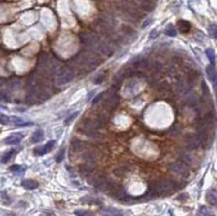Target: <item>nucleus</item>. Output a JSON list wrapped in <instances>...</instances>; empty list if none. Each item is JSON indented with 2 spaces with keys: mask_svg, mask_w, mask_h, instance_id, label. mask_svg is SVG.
Masks as SVG:
<instances>
[{
  "mask_svg": "<svg viewBox=\"0 0 217 216\" xmlns=\"http://www.w3.org/2000/svg\"><path fill=\"white\" fill-rule=\"evenodd\" d=\"M209 33H210V35H211V37L217 39V26L216 25H214V24L213 25H210Z\"/></svg>",
  "mask_w": 217,
  "mask_h": 216,
  "instance_id": "31",
  "label": "nucleus"
},
{
  "mask_svg": "<svg viewBox=\"0 0 217 216\" xmlns=\"http://www.w3.org/2000/svg\"><path fill=\"white\" fill-rule=\"evenodd\" d=\"M79 39L83 45L86 46L87 49H93V48H95L97 41L99 40V37L95 36L93 34H89V33H82L79 35Z\"/></svg>",
  "mask_w": 217,
  "mask_h": 216,
  "instance_id": "4",
  "label": "nucleus"
},
{
  "mask_svg": "<svg viewBox=\"0 0 217 216\" xmlns=\"http://www.w3.org/2000/svg\"><path fill=\"white\" fill-rule=\"evenodd\" d=\"M38 186H39L38 182H36L34 179H25L22 182V187L27 189V190H34V189L38 188Z\"/></svg>",
  "mask_w": 217,
  "mask_h": 216,
  "instance_id": "12",
  "label": "nucleus"
},
{
  "mask_svg": "<svg viewBox=\"0 0 217 216\" xmlns=\"http://www.w3.org/2000/svg\"><path fill=\"white\" fill-rule=\"evenodd\" d=\"M106 178L102 175H99V174H96V175H91L88 177V182L93 186L97 187L98 189H100V187L102 186V184L104 182Z\"/></svg>",
  "mask_w": 217,
  "mask_h": 216,
  "instance_id": "8",
  "label": "nucleus"
},
{
  "mask_svg": "<svg viewBox=\"0 0 217 216\" xmlns=\"http://www.w3.org/2000/svg\"><path fill=\"white\" fill-rule=\"evenodd\" d=\"M206 200L211 205L217 206V193L214 190H209L206 192Z\"/></svg>",
  "mask_w": 217,
  "mask_h": 216,
  "instance_id": "15",
  "label": "nucleus"
},
{
  "mask_svg": "<svg viewBox=\"0 0 217 216\" xmlns=\"http://www.w3.org/2000/svg\"><path fill=\"white\" fill-rule=\"evenodd\" d=\"M10 169L12 172H14V173H16V174H21V173H23V172H24V168H22L21 166H19V165H13Z\"/></svg>",
  "mask_w": 217,
  "mask_h": 216,
  "instance_id": "34",
  "label": "nucleus"
},
{
  "mask_svg": "<svg viewBox=\"0 0 217 216\" xmlns=\"http://www.w3.org/2000/svg\"><path fill=\"white\" fill-rule=\"evenodd\" d=\"M54 145H56V141H54V140H50V141H48L46 145L36 148V149L34 150V154L35 155H39V156L45 155V154L49 153V152L53 149Z\"/></svg>",
  "mask_w": 217,
  "mask_h": 216,
  "instance_id": "7",
  "label": "nucleus"
},
{
  "mask_svg": "<svg viewBox=\"0 0 217 216\" xmlns=\"http://www.w3.org/2000/svg\"><path fill=\"white\" fill-rule=\"evenodd\" d=\"M63 158H64V149H61L60 153H58V155H57V162H61Z\"/></svg>",
  "mask_w": 217,
  "mask_h": 216,
  "instance_id": "37",
  "label": "nucleus"
},
{
  "mask_svg": "<svg viewBox=\"0 0 217 216\" xmlns=\"http://www.w3.org/2000/svg\"><path fill=\"white\" fill-rule=\"evenodd\" d=\"M10 122H11V118L9 117V116H7V115H4V114L0 113V124L7 125V124H9Z\"/></svg>",
  "mask_w": 217,
  "mask_h": 216,
  "instance_id": "32",
  "label": "nucleus"
},
{
  "mask_svg": "<svg viewBox=\"0 0 217 216\" xmlns=\"http://www.w3.org/2000/svg\"><path fill=\"white\" fill-rule=\"evenodd\" d=\"M71 148L73 150H75V151H80V150H84L85 144L82 141H79V140H73V141H72Z\"/></svg>",
  "mask_w": 217,
  "mask_h": 216,
  "instance_id": "25",
  "label": "nucleus"
},
{
  "mask_svg": "<svg viewBox=\"0 0 217 216\" xmlns=\"http://www.w3.org/2000/svg\"><path fill=\"white\" fill-rule=\"evenodd\" d=\"M11 121H12V122L14 123V125H16V126H30V125H33L32 122H25L24 120L19 118V117H12Z\"/></svg>",
  "mask_w": 217,
  "mask_h": 216,
  "instance_id": "23",
  "label": "nucleus"
},
{
  "mask_svg": "<svg viewBox=\"0 0 217 216\" xmlns=\"http://www.w3.org/2000/svg\"><path fill=\"white\" fill-rule=\"evenodd\" d=\"M180 161L181 162H183L185 164H187V165H190L192 163V156L190 155L188 152H181L180 153Z\"/></svg>",
  "mask_w": 217,
  "mask_h": 216,
  "instance_id": "21",
  "label": "nucleus"
},
{
  "mask_svg": "<svg viewBox=\"0 0 217 216\" xmlns=\"http://www.w3.org/2000/svg\"><path fill=\"white\" fill-rule=\"evenodd\" d=\"M23 139V135L22 134H12L9 137L6 138L4 142L7 145H17L21 142V140Z\"/></svg>",
  "mask_w": 217,
  "mask_h": 216,
  "instance_id": "11",
  "label": "nucleus"
},
{
  "mask_svg": "<svg viewBox=\"0 0 217 216\" xmlns=\"http://www.w3.org/2000/svg\"><path fill=\"white\" fill-rule=\"evenodd\" d=\"M43 131H36L30 137V141L32 142H39L40 140H43Z\"/></svg>",
  "mask_w": 217,
  "mask_h": 216,
  "instance_id": "22",
  "label": "nucleus"
},
{
  "mask_svg": "<svg viewBox=\"0 0 217 216\" xmlns=\"http://www.w3.org/2000/svg\"><path fill=\"white\" fill-rule=\"evenodd\" d=\"M122 34L124 37H126V38H130V41L135 40L136 38H137L138 36V33L136 32L133 28L129 27V26H122Z\"/></svg>",
  "mask_w": 217,
  "mask_h": 216,
  "instance_id": "10",
  "label": "nucleus"
},
{
  "mask_svg": "<svg viewBox=\"0 0 217 216\" xmlns=\"http://www.w3.org/2000/svg\"><path fill=\"white\" fill-rule=\"evenodd\" d=\"M115 88L112 87L111 89L108 90L106 92V102H104V107L109 110H114L120 103V96L116 92Z\"/></svg>",
  "mask_w": 217,
  "mask_h": 216,
  "instance_id": "3",
  "label": "nucleus"
},
{
  "mask_svg": "<svg viewBox=\"0 0 217 216\" xmlns=\"http://www.w3.org/2000/svg\"><path fill=\"white\" fill-rule=\"evenodd\" d=\"M178 26H179V30H180L181 33H187L190 30V23L188 21H185V20H180L178 21Z\"/></svg>",
  "mask_w": 217,
  "mask_h": 216,
  "instance_id": "18",
  "label": "nucleus"
},
{
  "mask_svg": "<svg viewBox=\"0 0 217 216\" xmlns=\"http://www.w3.org/2000/svg\"><path fill=\"white\" fill-rule=\"evenodd\" d=\"M0 100L10 101V94L7 90H0Z\"/></svg>",
  "mask_w": 217,
  "mask_h": 216,
  "instance_id": "30",
  "label": "nucleus"
},
{
  "mask_svg": "<svg viewBox=\"0 0 217 216\" xmlns=\"http://www.w3.org/2000/svg\"><path fill=\"white\" fill-rule=\"evenodd\" d=\"M200 214H202V215H212V213L210 212V211H207V209L206 208H204V206H202V208L200 209Z\"/></svg>",
  "mask_w": 217,
  "mask_h": 216,
  "instance_id": "38",
  "label": "nucleus"
},
{
  "mask_svg": "<svg viewBox=\"0 0 217 216\" xmlns=\"http://www.w3.org/2000/svg\"><path fill=\"white\" fill-rule=\"evenodd\" d=\"M93 168H95V164H93V163H87L84 165H82L79 168V172L83 174V175H90L91 173H93Z\"/></svg>",
  "mask_w": 217,
  "mask_h": 216,
  "instance_id": "13",
  "label": "nucleus"
},
{
  "mask_svg": "<svg viewBox=\"0 0 217 216\" xmlns=\"http://www.w3.org/2000/svg\"><path fill=\"white\" fill-rule=\"evenodd\" d=\"M136 69L138 70H146V69H149V62L148 60L146 59H141V58H138V60L133 63Z\"/></svg>",
  "mask_w": 217,
  "mask_h": 216,
  "instance_id": "16",
  "label": "nucleus"
},
{
  "mask_svg": "<svg viewBox=\"0 0 217 216\" xmlns=\"http://www.w3.org/2000/svg\"><path fill=\"white\" fill-rule=\"evenodd\" d=\"M82 156L85 162L95 164L98 161V159H99V153H98L97 150H95V149H87V150L84 149V152H83Z\"/></svg>",
  "mask_w": 217,
  "mask_h": 216,
  "instance_id": "6",
  "label": "nucleus"
},
{
  "mask_svg": "<svg viewBox=\"0 0 217 216\" xmlns=\"http://www.w3.org/2000/svg\"><path fill=\"white\" fill-rule=\"evenodd\" d=\"M75 73L71 67H63L56 72V80L58 85H65L73 80Z\"/></svg>",
  "mask_w": 217,
  "mask_h": 216,
  "instance_id": "1",
  "label": "nucleus"
},
{
  "mask_svg": "<svg viewBox=\"0 0 217 216\" xmlns=\"http://www.w3.org/2000/svg\"><path fill=\"white\" fill-rule=\"evenodd\" d=\"M114 175H116L117 177H126L127 176V168L124 166H118L113 171Z\"/></svg>",
  "mask_w": 217,
  "mask_h": 216,
  "instance_id": "19",
  "label": "nucleus"
},
{
  "mask_svg": "<svg viewBox=\"0 0 217 216\" xmlns=\"http://www.w3.org/2000/svg\"><path fill=\"white\" fill-rule=\"evenodd\" d=\"M106 74H101V75H99V76H97L95 78V80H93V83L95 84H101L102 81L106 79Z\"/></svg>",
  "mask_w": 217,
  "mask_h": 216,
  "instance_id": "35",
  "label": "nucleus"
},
{
  "mask_svg": "<svg viewBox=\"0 0 217 216\" xmlns=\"http://www.w3.org/2000/svg\"><path fill=\"white\" fill-rule=\"evenodd\" d=\"M164 34H165L166 36L175 37V36H176V35H177L176 28H175L173 25H168L167 27L165 28V30H164Z\"/></svg>",
  "mask_w": 217,
  "mask_h": 216,
  "instance_id": "26",
  "label": "nucleus"
},
{
  "mask_svg": "<svg viewBox=\"0 0 217 216\" xmlns=\"http://www.w3.org/2000/svg\"><path fill=\"white\" fill-rule=\"evenodd\" d=\"M168 133H170V136H173V137H174V136H178L179 134L181 133V127H179V126H173L172 128L170 129V131H168Z\"/></svg>",
  "mask_w": 217,
  "mask_h": 216,
  "instance_id": "29",
  "label": "nucleus"
},
{
  "mask_svg": "<svg viewBox=\"0 0 217 216\" xmlns=\"http://www.w3.org/2000/svg\"><path fill=\"white\" fill-rule=\"evenodd\" d=\"M185 142L188 150H196L201 145V137L199 134H189L186 136Z\"/></svg>",
  "mask_w": 217,
  "mask_h": 216,
  "instance_id": "5",
  "label": "nucleus"
},
{
  "mask_svg": "<svg viewBox=\"0 0 217 216\" xmlns=\"http://www.w3.org/2000/svg\"><path fill=\"white\" fill-rule=\"evenodd\" d=\"M206 74H207V77L210 78V80L213 81L214 84H216L217 74H216V71H215V67H214V64H211L206 67Z\"/></svg>",
  "mask_w": 217,
  "mask_h": 216,
  "instance_id": "14",
  "label": "nucleus"
},
{
  "mask_svg": "<svg viewBox=\"0 0 217 216\" xmlns=\"http://www.w3.org/2000/svg\"><path fill=\"white\" fill-rule=\"evenodd\" d=\"M170 172H172L173 174L175 175L179 176V177H183V178H188L190 175V172H189V168L187 167V164H185L183 162L181 161H177V162H174L170 165L168 167Z\"/></svg>",
  "mask_w": 217,
  "mask_h": 216,
  "instance_id": "2",
  "label": "nucleus"
},
{
  "mask_svg": "<svg viewBox=\"0 0 217 216\" xmlns=\"http://www.w3.org/2000/svg\"><path fill=\"white\" fill-rule=\"evenodd\" d=\"M103 96H104V94H98V96L96 97V98H95V99H93V104H96V103H98V102H99V101L101 100V99H102V97H103Z\"/></svg>",
  "mask_w": 217,
  "mask_h": 216,
  "instance_id": "40",
  "label": "nucleus"
},
{
  "mask_svg": "<svg viewBox=\"0 0 217 216\" xmlns=\"http://www.w3.org/2000/svg\"><path fill=\"white\" fill-rule=\"evenodd\" d=\"M15 153H16V150H15V149H12V150H10V151L6 152V153L3 154V156H2L1 162L4 163V164H6V163H8L9 161L13 158V155H14Z\"/></svg>",
  "mask_w": 217,
  "mask_h": 216,
  "instance_id": "20",
  "label": "nucleus"
},
{
  "mask_svg": "<svg viewBox=\"0 0 217 216\" xmlns=\"http://www.w3.org/2000/svg\"><path fill=\"white\" fill-rule=\"evenodd\" d=\"M205 53H206V57L209 58L211 64H214L215 63V52H214V50L209 48V49L205 50Z\"/></svg>",
  "mask_w": 217,
  "mask_h": 216,
  "instance_id": "28",
  "label": "nucleus"
},
{
  "mask_svg": "<svg viewBox=\"0 0 217 216\" xmlns=\"http://www.w3.org/2000/svg\"><path fill=\"white\" fill-rule=\"evenodd\" d=\"M186 102H187V104L190 105V107H197L199 102L198 97H197L196 94H190V96L187 97V101H186Z\"/></svg>",
  "mask_w": 217,
  "mask_h": 216,
  "instance_id": "24",
  "label": "nucleus"
},
{
  "mask_svg": "<svg viewBox=\"0 0 217 216\" xmlns=\"http://www.w3.org/2000/svg\"><path fill=\"white\" fill-rule=\"evenodd\" d=\"M159 88H160V90H163V91H166V90H170V86L167 85L166 83H163V84H161V85L159 86Z\"/></svg>",
  "mask_w": 217,
  "mask_h": 216,
  "instance_id": "39",
  "label": "nucleus"
},
{
  "mask_svg": "<svg viewBox=\"0 0 217 216\" xmlns=\"http://www.w3.org/2000/svg\"><path fill=\"white\" fill-rule=\"evenodd\" d=\"M77 114H78V112H75V113H73V114H72V115H70L69 117L66 118V121H65V124H66V125H67V124H70V123H71L72 121H73L74 118H75L76 116H77Z\"/></svg>",
  "mask_w": 217,
  "mask_h": 216,
  "instance_id": "36",
  "label": "nucleus"
},
{
  "mask_svg": "<svg viewBox=\"0 0 217 216\" xmlns=\"http://www.w3.org/2000/svg\"><path fill=\"white\" fill-rule=\"evenodd\" d=\"M104 212L111 215H120V212L118 210H116V209H106Z\"/></svg>",
  "mask_w": 217,
  "mask_h": 216,
  "instance_id": "33",
  "label": "nucleus"
},
{
  "mask_svg": "<svg viewBox=\"0 0 217 216\" xmlns=\"http://www.w3.org/2000/svg\"><path fill=\"white\" fill-rule=\"evenodd\" d=\"M190 87H191L190 84L187 80H185V79H179L176 84V89L181 94H187L190 90Z\"/></svg>",
  "mask_w": 217,
  "mask_h": 216,
  "instance_id": "9",
  "label": "nucleus"
},
{
  "mask_svg": "<svg viewBox=\"0 0 217 216\" xmlns=\"http://www.w3.org/2000/svg\"><path fill=\"white\" fill-rule=\"evenodd\" d=\"M96 120H97V122L99 123L100 127H103L104 125H106V123L109 122V117L106 115V114H100V115L98 116V117L96 118Z\"/></svg>",
  "mask_w": 217,
  "mask_h": 216,
  "instance_id": "27",
  "label": "nucleus"
},
{
  "mask_svg": "<svg viewBox=\"0 0 217 216\" xmlns=\"http://www.w3.org/2000/svg\"><path fill=\"white\" fill-rule=\"evenodd\" d=\"M75 214L76 215H90V213H88V212H79V211H76Z\"/></svg>",
  "mask_w": 217,
  "mask_h": 216,
  "instance_id": "41",
  "label": "nucleus"
},
{
  "mask_svg": "<svg viewBox=\"0 0 217 216\" xmlns=\"http://www.w3.org/2000/svg\"><path fill=\"white\" fill-rule=\"evenodd\" d=\"M163 67H164V65L162 64L161 62H159V61H153V62H149V69L152 70V71L155 72V73L162 72V71H163Z\"/></svg>",
  "mask_w": 217,
  "mask_h": 216,
  "instance_id": "17",
  "label": "nucleus"
},
{
  "mask_svg": "<svg viewBox=\"0 0 217 216\" xmlns=\"http://www.w3.org/2000/svg\"><path fill=\"white\" fill-rule=\"evenodd\" d=\"M176 73V70L173 67V69H170V75H174Z\"/></svg>",
  "mask_w": 217,
  "mask_h": 216,
  "instance_id": "42",
  "label": "nucleus"
}]
</instances>
